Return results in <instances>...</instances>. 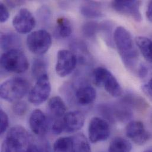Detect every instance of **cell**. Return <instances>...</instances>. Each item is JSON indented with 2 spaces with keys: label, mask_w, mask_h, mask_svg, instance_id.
<instances>
[{
  "label": "cell",
  "mask_w": 152,
  "mask_h": 152,
  "mask_svg": "<svg viewBox=\"0 0 152 152\" xmlns=\"http://www.w3.org/2000/svg\"><path fill=\"white\" fill-rule=\"evenodd\" d=\"M114 41L125 66L129 68H134L137 62L139 53L129 31L122 26L117 27L114 32Z\"/></svg>",
  "instance_id": "1"
},
{
  "label": "cell",
  "mask_w": 152,
  "mask_h": 152,
  "mask_svg": "<svg viewBox=\"0 0 152 152\" xmlns=\"http://www.w3.org/2000/svg\"><path fill=\"white\" fill-rule=\"evenodd\" d=\"M31 145L28 132L22 126H15L8 131L1 152H27Z\"/></svg>",
  "instance_id": "2"
},
{
  "label": "cell",
  "mask_w": 152,
  "mask_h": 152,
  "mask_svg": "<svg viewBox=\"0 0 152 152\" xmlns=\"http://www.w3.org/2000/svg\"><path fill=\"white\" fill-rule=\"evenodd\" d=\"M30 83L21 77H13L4 82L0 86L2 99L11 102L20 101L28 92Z\"/></svg>",
  "instance_id": "3"
},
{
  "label": "cell",
  "mask_w": 152,
  "mask_h": 152,
  "mask_svg": "<svg viewBox=\"0 0 152 152\" xmlns=\"http://www.w3.org/2000/svg\"><path fill=\"white\" fill-rule=\"evenodd\" d=\"M28 62L25 54L19 49H11L1 57V66L4 71L14 74L25 72L28 68Z\"/></svg>",
  "instance_id": "4"
},
{
  "label": "cell",
  "mask_w": 152,
  "mask_h": 152,
  "mask_svg": "<svg viewBox=\"0 0 152 152\" xmlns=\"http://www.w3.org/2000/svg\"><path fill=\"white\" fill-rule=\"evenodd\" d=\"M94 83L98 86H103L105 91L113 97L122 94V88L117 79L110 71L103 67H98L93 71Z\"/></svg>",
  "instance_id": "5"
},
{
  "label": "cell",
  "mask_w": 152,
  "mask_h": 152,
  "mask_svg": "<svg viewBox=\"0 0 152 152\" xmlns=\"http://www.w3.org/2000/svg\"><path fill=\"white\" fill-rule=\"evenodd\" d=\"M52 39L50 33L41 29L30 33L27 38V46L28 50L36 55H43L50 48Z\"/></svg>",
  "instance_id": "6"
},
{
  "label": "cell",
  "mask_w": 152,
  "mask_h": 152,
  "mask_svg": "<svg viewBox=\"0 0 152 152\" xmlns=\"http://www.w3.org/2000/svg\"><path fill=\"white\" fill-rule=\"evenodd\" d=\"M51 92V84L48 75L37 79L34 86L29 92L28 99L31 104L40 105L46 101Z\"/></svg>",
  "instance_id": "7"
},
{
  "label": "cell",
  "mask_w": 152,
  "mask_h": 152,
  "mask_svg": "<svg viewBox=\"0 0 152 152\" xmlns=\"http://www.w3.org/2000/svg\"><path fill=\"white\" fill-rule=\"evenodd\" d=\"M110 135V129L108 122L99 117L92 118L88 126V136L93 143L107 140Z\"/></svg>",
  "instance_id": "8"
},
{
  "label": "cell",
  "mask_w": 152,
  "mask_h": 152,
  "mask_svg": "<svg viewBox=\"0 0 152 152\" xmlns=\"http://www.w3.org/2000/svg\"><path fill=\"white\" fill-rule=\"evenodd\" d=\"M76 55L70 50L63 49L58 51L56 64V74L62 77L70 75L75 69Z\"/></svg>",
  "instance_id": "9"
},
{
  "label": "cell",
  "mask_w": 152,
  "mask_h": 152,
  "mask_svg": "<svg viewBox=\"0 0 152 152\" xmlns=\"http://www.w3.org/2000/svg\"><path fill=\"white\" fill-rule=\"evenodd\" d=\"M36 20L31 12L26 8H21L14 17L12 26L20 34L29 33L35 27Z\"/></svg>",
  "instance_id": "10"
},
{
  "label": "cell",
  "mask_w": 152,
  "mask_h": 152,
  "mask_svg": "<svg viewBox=\"0 0 152 152\" xmlns=\"http://www.w3.org/2000/svg\"><path fill=\"white\" fill-rule=\"evenodd\" d=\"M141 1H113L111 2L113 8L118 13L128 15L136 21L142 20L140 12Z\"/></svg>",
  "instance_id": "11"
},
{
  "label": "cell",
  "mask_w": 152,
  "mask_h": 152,
  "mask_svg": "<svg viewBox=\"0 0 152 152\" xmlns=\"http://www.w3.org/2000/svg\"><path fill=\"white\" fill-rule=\"evenodd\" d=\"M126 134L129 139L138 145L145 144L150 138L143 123L139 121L130 122L126 126Z\"/></svg>",
  "instance_id": "12"
},
{
  "label": "cell",
  "mask_w": 152,
  "mask_h": 152,
  "mask_svg": "<svg viewBox=\"0 0 152 152\" xmlns=\"http://www.w3.org/2000/svg\"><path fill=\"white\" fill-rule=\"evenodd\" d=\"M30 127L35 134L42 136L48 132L49 122L46 115L40 110L36 109L32 111L29 118Z\"/></svg>",
  "instance_id": "13"
},
{
  "label": "cell",
  "mask_w": 152,
  "mask_h": 152,
  "mask_svg": "<svg viewBox=\"0 0 152 152\" xmlns=\"http://www.w3.org/2000/svg\"><path fill=\"white\" fill-rule=\"evenodd\" d=\"M65 132L74 133L79 130L84 125L85 117L79 111H72L68 113L62 118Z\"/></svg>",
  "instance_id": "14"
},
{
  "label": "cell",
  "mask_w": 152,
  "mask_h": 152,
  "mask_svg": "<svg viewBox=\"0 0 152 152\" xmlns=\"http://www.w3.org/2000/svg\"><path fill=\"white\" fill-rule=\"evenodd\" d=\"M75 96L78 104L81 105H88L95 100L96 92L91 85H82L77 89Z\"/></svg>",
  "instance_id": "15"
},
{
  "label": "cell",
  "mask_w": 152,
  "mask_h": 152,
  "mask_svg": "<svg viewBox=\"0 0 152 152\" xmlns=\"http://www.w3.org/2000/svg\"><path fill=\"white\" fill-rule=\"evenodd\" d=\"M48 108L51 113L57 119L62 118L66 114L67 108L62 99L55 96L51 98L48 102Z\"/></svg>",
  "instance_id": "16"
},
{
  "label": "cell",
  "mask_w": 152,
  "mask_h": 152,
  "mask_svg": "<svg viewBox=\"0 0 152 152\" xmlns=\"http://www.w3.org/2000/svg\"><path fill=\"white\" fill-rule=\"evenodd\" d=\"M81 14L89 18H96L103 15L101 7L98 2L87 1L83 4L80 8Z\"/></svg>",
  "instance_id": "17"
},
{
  "label": "cell",
  "mask_w": 152,
  "mask_h": 152,
  "mask_svg": "<svg viewBox=\"0 0 152 152\" xmlns=\"http://www.w3.org/2000/svg\"><path fill=\"white\" fill-rule=\"evenodd\" d=\"M21 45V40L18 35L11 32L2 33L1 34V46L4 50L18 49Z\"/></svg>",
  "instance_id": "18"
},
{
  "label": "cell",
  "mask_w": 152,
  "mask_h": 152,
  "mask_svg": "<svg viewBox=\"0 0 152 152\" xmlns=\"http://www.w3.org/2000/svg\"><path fill=\"white\" fill-rule=\"evenodd\" d=\"M135 43L144 58L152 64V40L144 36H139L136 38Z\"/></svg>",
  "instance_id": "19"
},
{
  "label": "cell",
  "mask_w": 152,
  "mask_h": 152,
  "mask_svg": "<svg viewBox=\"0 0 152 152\" xmlns=\"http://www.w3.org/2000/svg\"><path fill=\"white\" fill-rule=\"evenodd\" d=\"M132 146L129 141L123 137H116L110 143L108 152H132Z\"/></svg>",
  "instance_id": "20"
},
{
  "label": "cell",
  "mask_w": 152,
  "mask_h": 152,
  "mask_svg": "<svg viewBox=\"0 0 152 152\" xmlns=\"http://www.w3.org/2000/svg\"><path fill=\"white\" fill-rule=\"evenodd\" d=\"M48 62L47 60L42 57L37 58L34 59L31 66L32 75L36 79L48 75Z\"/></svg>",
  "instance_id": "21"
},
{
  "label": "cell",
  "mask_w": 152,
  "mask_h": 152,
  "mask_svg": "<svg viewBox=\"0 0 152 152\" xmlns=\"http://www.w3.org/2000/svg\"><path fill=\"white\" fill-rule=\"evenodd\" d=\"M73 151L72 152H91L89 141L82 133H78L72 136Z\"/></svg>",
  "instance_id": "22"
},
{
  "label": "cell",
  "mask_w": 152,
  "mask_h": 152,
  "mask_svg": "<svg viewBox=\"0 0 152 152\" xmlns=\"http://www.w3.org/2000/svg\"><path fill=\"white\" fill-rule=\"evenodd\" d=\"M73 138L71 137H63L57 139L53 144L54 152H72Z\"/></svg>",
  "instance_id": "23"
},
{
  "label": "cell",
  "mask_w": 152,
  "mask_h": 152,
  "mask_svg": "<svg viewBox=\"0 0 152 152\" xmlns=\"http://www.w3.org/2000/svg\"><path fill=\"white\" fill-rule=\"evenodd\" d=\"M56 28L58 34L64 38L68 37L72 33L71 23L65 17H61L57 19Z\"/></svg>",
  "instance_id": "24"
},
{
  "label": "cell",
  "mask_w": 152,
  "mask_h": 152,
  "mask_svg": "<svg viewBox=\"0 0 152 152\" xmlns=\"http://www.w3.org/2000/svg\"><path fill=\"white\" fill-rule=\"evenodd\" d=\"M123 103L129 107L135 108L139 110H145L148 106V103L142 97L133 94L127 95L123 99Z\"/></svg>",
  "instance_id": "25"
},
{
  "label": "cell",
  "mask_w": 152,
  "mask_h": 152,
  "mask_svg": "<svg viewBox=\"0 0 152 152\" xmlns=\"http://www.w3.org/2000/svg\"><path fill=\"white\" fill-rule=\"evenodd\" d=\"M99 31V24L95 21H88L85 23L82 28L83 35L89 38L93 37Z\"/></svg>",
  "instance_id": "26"
},
{
  "label": "cell",
  "mask_w": 152,
  "mask_h": 152,
  "mask_svg": "<svg viewBox=\"0 0 152 152\" xmlns=\"http://www.w3.org/2000/svg\"><path fill=\"white\" fill-rule=\"evenodd\" d=\"M112 30L113 25L110 21H104L99 24V31H101L103 33L104 38L106 39V42L111 46L113 43L112 40Z\"/></svg>",
  "instance_id": "27"
},
{
  "label": "cell",
  "mask_w": 152,
  "mask_h": 152,
  "mask_svg": "<svg viewBox=\"0 0 152 152\" xmlns=\"http://www.w3.org/2000/svg\"><path fill=\"white\" fill-rule=\"evenodd\" d=\"M27 110V105L25 102L18 101L15 102L12 107V110L14 113L19 116L24 115Z\"/></svg>",
  "instance_id": "28"
},
{
  "label": "cell",
  "mask_w": 152,
  "mask_h": 152,
  "mask_svg": "<svg viewBox=\"0 0 152 152\" xmlns=\"http://www.w3.org/2000/svg\"><path fill=\"white\" fill-rule=\"evenodd\" d=\"M0 132L1 134H3L7 130L9 125L8 117L2 109L0 110Z\"/></svg>",
  "instance_id": "29"
},
{
  "label": "cell",
  "mask_w": 152,
  "mask_h": 152,
  "mask_svg": "<svg viewBox=\"0 0 152 152\" xmlns=\"http://www.w3.org/2000/svg\"><path fill=\"white\" fill-rule=\"evenodd\" d=\"M52 132L55 134H60L63 132H65L64 126L62 118L57 119L52 124Z\"/></svg>",
  "instance_id": "30"
},
{
  "label": "cell",
  "mask_w": 152,
  "mask_h": 152,
  "mask_svg": "<svg viewBox=\"0 0 152 152\" xmlns=\"http://www.w3.org/2000/svg\"><path fill=\"white\" fill-rule=\"evenodd\" d=\"M10 17L9 11L7 6L3 4H0V21L1 23L6 22Z\"/></svg>",
  "instance_id": "31"
},
{
  "label": "cell",
  "mask_w": 152,
  "mask_h": 152,
  "mask_svg": "<svg viewBox=\"0 0 152 152\" xmlns=\"http://www.w3.org/2000/svg\"><path fill=\"white\" fill-rule=\"evenodd\" d=\"M142 89L148 98L152 100V78L149 80L148 83L143 85Z\"/></svg>",
  "instance_id": "32"
},
{
  "label": "cell",
  "mask_w": 152,
  "mask_h": 152,
  "mask_svg": "<svg viewBox=\"0 0 152 152\" xmlns=\"http://www.w3.org/2000/svg\"><path fill=\"white\" fill-rule=\"evenodd\" d=\"M148 73V70L146 68V66H145L143 65H141L140 68H139V71H138V74L139 76L140 77H145L147 75Z\"/></svg>",
  "instance_id": "33"
},
{
  "label": "cell",
  "mask_w": 152,
  "mask_h": 152,
  "mask_svg": "<svg viewBox=\"0 0 152 152\" xmlns=\"http://www.w3.org/2000/svg\"><path fill=\"white\" fill-rule=\"evenodd\" d=\"M146 17L148 20L152 23V1L148 3L146 10Z\"/></svg>",
  "instance_id": "34"
},
{
  "label": "cell",
  "mask_w": 152,
  "mask_h": 152,
  "mask_svg": "<svg viewBox=\"0 0 152 152\" xmlns=\"http://www.w3.org/2000/svg\"><path fill=\"white\" fill-rule=\"evenodd\" d=\"M27 152H41L39 149L34 145L31 144L30 145V146L29 147V148L28 149Z\"/></svg>",
  "instance_id": "35"
},
{
  "label": "cell",
  "mask_w": 152,
  "mask_h": 152,
  "mask_svg": "<svg viewBox=\"0 0 152 152\" xmlns=\"http://www.w3.org/2000/svg\"><path fill=\"white\" fill-rule=\"evenodd\" d=\"M23 2V1H8V3L11 5V6H14L15 7L17 5H19L21 4H22Z\"/></svg>",
  "instance_id": "36"
},
{
  "label": "cell",
  "mask_w": 152,
  "mask_h": 152,
  "mask_svg": "<svg viewBox=\"0 0 152 152\" xmlns=\"http://www.w3.org/2000/svg\"><path fill=\"white\" fill-rule=\"evenodd\" d=\"M44 152H54L50 148L49 145L48 144H46L45 146V149H44Z\"/></svg>",
  "instance_id": "37"
},
{
  "label": "cell",
  "mask_w": 152,
  "mask_h": 152,
  "mask_svg": "<svg viewBox=\"0 0 152 152\" xmlns=\"http://www.w3.org/2000/svg\"><path fill=\"white\" fill-rule=\"evenodd\" d=\"M143 152H152V147L149 148V149H146V151H145Z\"/></svg>",
  "instance_id": "38"
}]
</instances>
